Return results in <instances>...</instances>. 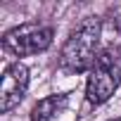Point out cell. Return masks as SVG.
I'll return each mask as SVG.
<instances>
[{
  "instance_id": "obj_5",
  "label": "cell",
  "mask_w": 121,
  "mask_h": 121,
  "mask_svg": "<svg viewBox=\"0 0 121 121\" xmlns=\"http://www.w3.org/2000/svg\"><path fill=\"white\" fill-rule=\"evenodd\" d=\"M67 102H69V95H48L38 100L36 107L31 109V121H55L64 112Z\"/></svg>"
},
{
  "instance_id": "obj_2",
  "label": "cell",
  "mask_w": 121,
  "mask_h": 121,
  "mask_svg": "<svg viewBox=\"0 0 121 121\" xmlns=\"http://www.w3.org/2000/svg\"><path fill=\"white\" fill-rule=\"evenodd\" d=\"M121 83V45H107L100 50L93 69L88 71L86 100L90 104H104Z\"/></svg>"
},
{
  "instance_id": "obj_6",
  "label": "cell",
  "mask_w": 121,
  "mask_h": 121,
  "mask_svg": "<svg viewBox=\"0 0 121 121\" xmlns=\"http://www.w3.org/2000/svg\"><path fill=\"white\" fill-rule=\"evenodd\" d=\"M109 121H121V116H119V119H109Z\"/></svg>"
},
{
  "instance_id": "obj_4",
  "label": "cell",
  "mask_w": 121,
  "mask_h": 121,
  "mask_svg": "<svg viewBox=\"0 0 121 121\" xmlns=\"http://www.w3.org/2000/svg\"><path fill=\"white\" fill-rule=\"evenodd\" d=\"M29 88V69L22 62H14L5 69L3 81H0V112H12L26 95Z\"/></svg>"
},
{
  "instance_id": "obj_3",
  "label": "cell",
  "mask_w": 121,
  "mask_h": 121,
  "mask_svg": "<svg viewBox=\"0 0 121 121\" xmlns=\"http://www.w3.org/2000/svg\"><path fill=\"white\" fill-rule=\"evenodd\" d=\"M55 29L52 26H38V24H22L10 29L3 36V50L12 57H31L38 52H45L52 45Z\"/></svg>"
},
{
  "instance_id": "obj_1",
  "label": "cell",
  "mask_w": 121,
  "mask_h": 121,
  "mask_svg": "<svg viewBox=\"0 0 121 121\" xmlns=\"http://www.w3.org/2000/svg\"><path fill=\"white\" fill-rule=\"evenodd\" d=\"M100 36H102V19L86 17L64 40L59 52V67L69 74L90 71L100 55Z\"/></svg>"
}]
</instances>
